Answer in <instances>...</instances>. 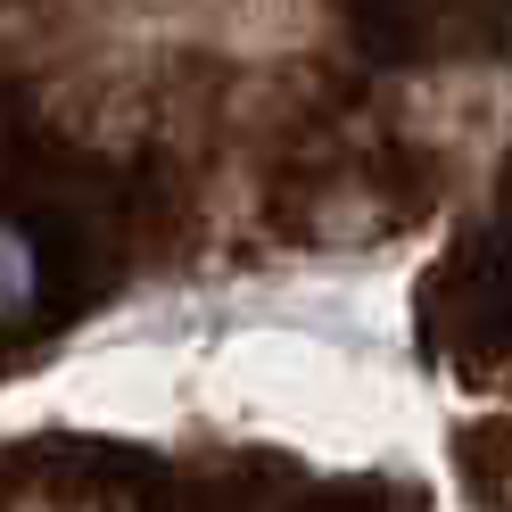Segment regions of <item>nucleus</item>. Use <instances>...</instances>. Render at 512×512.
I'll list each match as a JSON object with an SVG mask.
<instances>
[{
	"label": "nucleus",
	"mask_w": 512,
	"mask_h": 512,
	"mask_svg": "<svg viewBox=\"0 0 512 512\" xmlns=\"http://www.w3.org/2000/svg\"><path fill=\"white\" fill-rule=\"evenodd\" d=\"M34 298H42V248L25 223H0V323L34 314Z\"/></svg>",
	"instance_id": "obj_1"
}]
</instances>
